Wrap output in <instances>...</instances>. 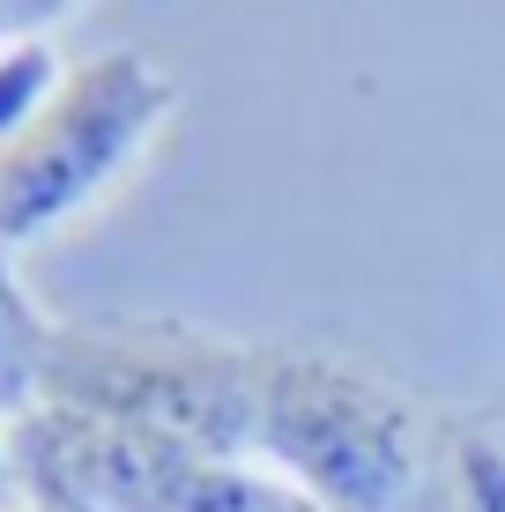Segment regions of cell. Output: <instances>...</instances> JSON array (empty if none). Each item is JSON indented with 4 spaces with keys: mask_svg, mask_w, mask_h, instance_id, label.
Instances as JSON below:
<instances>
[{
    "mask_svg": "<svg viewBox=\"0 0 505 512\" xmlns=\"http://www.w3.org/2000/svg\"><path fill=\"white\" fill-rule=\"evenodd\" d=\"M45 401L156 431L208 461H238V453H253L260 423V349L216 342L179 320L60 327L45 364Z\"/></svg>",
    "mask_w": 505,
    "mask_h": 512,
    "instance_id": "obj_2",
    "label": "cell"
},
{
    "mask_svg": "<svg viewBox=\"0 0 505 512\" xmlns=\"http://www.w3.org/2000/svg\"><path fill=\"white\" fill-rule=\"evenodd\" d=\"M179 112V82L134 45L67 67L52 104L15 141H0V253L75 223L156 149Z\"/></svg>",
    "mask_w": 505,
    "mask_h": 512,
    "instance_id": "obj_3",
    "label": "cell"
},
{
    "mask_svg": "<svg viewBox=\"0 0 505 512\" xmlns=\"http://www.w3.org/2000/svg\"><path fill=\"white\" fill-rule=\"evenodd\" d=\"M15 38H30V30H23V15H15V0H0V52H8Z\"/></svg>",
    "mask_w": 505,
    "mask_h": 512,
    "instance_id": "obj_8",
    "label": "cell"
},
{
    "mask_svg": "<svg viewBox=\"0 0 505 512\" xmlns=\"http://www.w3.org/2000/svg\"><path fill=\"white\" fill-rule=\"evenodd\" d=\"M67 8H75V0H15V15H23V30H30V38H38L45 23H60Z\"/></svg>",
    "mask_w": 505,
    "mask_h": 512,
    "instance_id": "obj_6",
    "label": "cell"
},
{
    "mask_svg": "<svg viewBox=\"0 0 505 512\" xmlns=\"http://www.w3.org/2000/svg\"><path fill=\"white\" fill-rule=\"evenodd\" d=\"M253 453L290 475L312 512H439L446 431L402 379L335 349H260Z\"/></svg>",
    "mask_w": 505,
    "mask_h": 512,
    "instance_id": "obj_1",
    "label": "cell"
},
{
    "mask_svg": "<svg viewBox=\"0 0 505 512\" xmlns=\"http://www.w3.org/2000/svg\"><path fill=\"white\" fill-rule=\"evenodd\" d=\"M15 498H23V483H15V438L0 431V512H8Z\"/></svg>",
    "mask_w": 505,
    "mask_h": 512,
    "instance_id": "obj_7",
    "label": "cell"
},
{
    "mask_svg": "<svg viewBox=\"0 0 505 512\" xmlns=\"http://www.w3.org/2000/svg\"><path fill=\"white\" fill-rule=\"evenodd\" d=\"M67 82V67L52 60L45 38H15L8 52H0V141H15L30 127V119L52 104V90Z\"/></svg>",
    "mask_w": 505,
    "mask_h": 512,
    "instance_id": "obj_5",
    "label": "cell"
},
{
    "mask_svg": "<svg viewBox=\"0 0 505 512\" xmlns=\"http://www.w3.org/2000/svg\"><path fill=\"white\" fill-rule=\"evenodd\" d=\"M52 327L38 312V297L23 290V275L0 253V416H30L45 401V364H52Z\"/></svg>",
    "mask_w": 505,
    "mask_h": 512,
    "instance_id": "obj_4",
    "label": "cell"
}]
</instances>
